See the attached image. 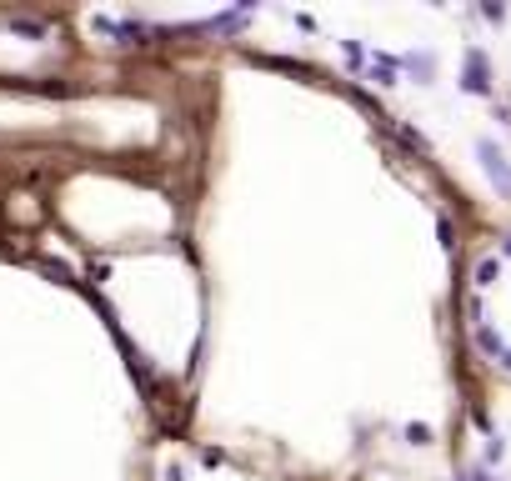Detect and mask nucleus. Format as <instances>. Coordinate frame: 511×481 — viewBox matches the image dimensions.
Returning a JSON list of instances; mask_svg holds the SVG:
<instances>
[{
	"instance_id": "1",
	"label": "nucleus",
	"mask_w": 511,
	"mask_h": 481,
	"mask_svg": "<svg viewBox=\"0 0 511 481\" xmlns=\"http://www.w3.org/2000/svg\"><path fill=\"white\" fill-rule=\"evenodd\" d=\"M476 150H481V166H486V176L501 186V196H511V166H506V155H501L491 141H481Z\"/></svg>"
},
{
	"instance_id": "2",
	"label": "nucleus",
	"mask_w": 511,
	"mask_h": 481,
	"mask_svg": "<svg viewBox=\"0 0 511 481\" xmlns=\"http://www.w3.org/2000/svg\"><path fill=\"white\" fill-rule=\"evenodd\" d=\"M471 95H486L491 90V81H486V56H481V50H471V56H466V81H462Z\"/></svg>"
},
{
	"instance_id": "3",
	"label": "nucleus",
	"mask_w": 511,
	"mask_h": 481,
	"mask_svg": "<svg viewBox=\"0 0 511 481\" xmlns=\"http://www.w3.org/2000/svg\"><path fill=\"white\" fill-rule=\"evenodd\" d=\"M371 81L396 85V61H391V56H371Z\"/></svg>"
},
{
	"instance_id": "4",
	"label": "nucleus",
	"mask_w": 511,
	"mask_h": 481,
	"mask_svg": "<svg viewBox=\"0 0 511 481\" xmlns=\"http://www.w3.org/2000/svg\"><path fill=\"white\" fill-rule=\"evenodd\" d=\"M476 346H481L486 356H501V336H496L491 326H476Z\"/></svg>"
},
{
	"instance_id": "5",
	"label": "nucleus",
	"mask_w": 511,
	"mask_h": 481,
	"mask_svg": "<svg viewBox=\"0 0 511 481\" xmlns=\"http://www.w3.org/2000/svg\"><path fill=\"white\" fill-rule=\"evenodd\" d=\"M496 276H501V266H496V261L486 256V261L476 266V286H496Z\"/></svg>"
},
{
	"instance_id": "6",
	"label": "nucleus",
	"mask_w": 511,
	"mask_h": 481,
	"mask_svg": "<svg viewBox=\"0 0 511 481\" xmlns=\"http://www.w3.org/2000/svg\"><path fill=\"white\" fill-rule=\"evenodd\" d=\"M406 66H411L421 81H431V56H406Z\"/></svg>"
},
{
	"instance_id": "7",
	"label": "nucleus",
	"mask_w": 511,
	"mask_h": 481,
	"mask_svg": "<svg viewBox=\"0 0 511 481\" xmlns=\"http://www.w3.org/2000/svg\"><path fill=\"white\" fill-rule=\"evenodd\" d=\"M406 441H416V446L431 441V426H416V421H411V426H406Z\"/></svg>"
},
{
	"instance_id": "8",
	"label": "nucleus",
	"mask_w": 511,
	"mask_h": 481,
	"mask_svg": "<svg viewBox=\"0 0 511 481\" xmlns=\"http://www.w3.org/2000/svg\"><path fill=\"white\" fill-rule=\"evenodd\" d=\"M501 366H506V371H511V351H501Z\"/></svg>"
},
{
	"instance_id": "9",
	"label": "nucleus",
	"mask_w": 511,
	"mask_h": 481,
	"mask_svg": "<svg viewBox=\"0 0 511 481\" xmlns=\"http://www.w3.org/2000/svg\"><path fill=\"white\" fill-rule=\"evenodd\" d=\"M506 256H511V236H506Z\"/></svg>"
}]
</instances>
